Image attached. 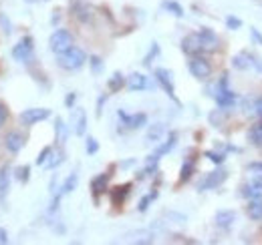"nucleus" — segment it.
<instances>
[{"mask_svg": "<svg viewBox=\"0 0 262 245\" xmlns=\"http://www.w3.org/2000/svg\"><path fill=\"white\" fill-rule=\"evenodd\" d=\"M57 62H59V66L65 68V70H77V68H81V66L87 62V55H85L81 48L71 46L69 51L59 55V61Z\"/></svg>", "mask_w": 262, "mask_h": 245, "instance_id": "f257e3e1", "label": "nucleus"}, {"mask_svg": "<svg viewBox=\"0 0 262 245\" xmlns=\"http://www.w3.org/2000/svg\"><path fill=\"white\" fill-rule=\"evenodd\" d=\"M49 46H51V51H53L55 55L65 53V51H69V48L73 46V34L69 31H65V29L55 31L51 34V38H49Z\"/></svg>", "mask_w": 262, "mask_h": 245, "instance_id": "f03ea898", "label": "nucleus"}, {"mask_svg": "<svg viewBox=\"0 0 262 245\" xmlns=\"http://www.w3.org/2000/svg\"><path fill=\"white\" fill-rule=\"evenodd\" d=\"M33 51H34L33 36H23L14 44V48H12V59L18 62H29L33 59Z\"/></svg>", "mask_w": 262, "mask_h": 245, "instance_id": "7ed1b4c3", "label": "nucleus"}, {"mask_svg": "<svg viewBox=\"0 0 262 245\" xmlns=\"http://www.w3.org/2000/svg\"><path fill=\"white\" fill-rule=\"evenodd\" d=\"M188 68H190V72H192V77H196L200 81H206L210 75H212V64L206 61L204 57H194L190 64H188Z\"/></svg>", "mask_w": 262, "mask_h": 245, "instance_id": "20e7f679", "label": "nucleus"}, {"mask_svg": "<svg viewBox=\"0 0 262 245\" xmlns=\"http://www.w3.org/2000/svg\"><path fill=\"white\" fill-rule=\"evenodd\" d=\"M49 117H51V111H49V109H42V107H38V109H27V111L20 113L23 125H29V127L45 121V119H49Z\"/></svg>", "mask_w": 262, "mask_h": 245, "instance_id": "39448f33", "label": "nucleus"}, {"mask_svg": "<svg viewBox=\"0 0 262 245\" xmlns=\"http://www.w3.org/2000/svg\"><path fill=\"white\" fill-rule=\"evenodd\" d=\"M226 177H228V171H224V169L212 171V173L200 183V191H208V189H216V187H220V185L226 181Z\"/></svg>", "mask_w": 262, "mask_h": 245, "instance_id": "423d86ee", "label": "nucleus"}, {"mask_svg": "<svg viewBox=\"0 0 262 245\" xmlns=\"http://www.w3.org/2000/svg\"><path fill=\"white\" fill-rule=\"evenodd\" d=\"M71 8H73V16H75L79 22L87 24V22L93 20V10H91L89 4H85V2H81V0H75V2L71 4Z\"/></svg>", "mask_w": 262, "mask_h": 245, "instance_id": "0eeeda50", "label": "nucleus"}, {"mask_svg": "<svg viewBox=\"0 0 262 245\" xmlns=\"http://www.w3.org/2000/svg\"><path fill=\"white\" fill-rule=\"evenodd\" d=\"M182 51L186 55H192L198 57L204 53V46H202V40H200V34H188L184 40H182Z\"/></svg>", "mask_w": 262, "mask_h": 245, "instance_id": "6e6552de", "label": "nucleus"}, {"mask_svg": "<svg viewBox=\"0 0 262 245\" xmlns=\"http://www.w3.org/2000/svg\"><path fill=\"white\" fill-rule=\"evenodd\" d=\"M117 117L123 121V125L127 129H141L145 122H147V115L145 113H135V115H127L125 111H119Z\"/></svg>", "mask_w": 262, "mask_h": 245, "instance_id": "1a4fd4ad", "label": "nucleus"}, {"mask_svg": "<svg viewBox=\"0 0 262 245\" xmlns=\"http://www.w3.org/2000/svg\"><path fill=\"white\" fill-rule=\"evenodd\" d=\"M25 135L23 133H18V131H10L6 137H4V145H6V149L10 151V153H18L23 147H25Z\"/></svg>", "mask_w": 262, "mask_h": 245, "instance_id": "9d476101", "label": "nucleus"}, {"mask_svg": "<svg viewBox=\"0 0 262 245\" xmlns=\"http://www.w3.org/2000/svg\"><path fill=\"white\" fill-rule=\"evenodd\" d=\"M156 79L164 87V91L176 101V91H173V83H171V72L167 68H156Z\"/></svg>", "mask_w": 262, "mask_h": 245, "instance_id": "9b49d317", "label": "nucleus"}, {"mask_svg": "<svg viewBox=\"0 0 262 245\" xmlns=\"http://www.w3.org/2000/svg\"><path fill=\"white\" fill-rule=\"evenodd\" d=\"M226 83H228V81H226V79H222V83L218 85L216 101H218V105H220V107H230V105L236 101V94L226 87Z\"/></svg>", "mask_w": 262, "mask_h": 245, "instance_id": "f8f14e48", "label": "nucleus"}, {"mask_svg": "<svg viewBox=\"0 0 262 245\" xmlns=\"http://www.w3.org/2000/svg\"><path fill=\"white\" fill-rule=\"evenodd\" d=\"M200 34V40H202V46H204V53H212L218 48V36L210 29H202L198 32Z\"/></svg>", "mask_w": 262, "mask_h": 245, "instance_id": "ddd939ff", "label": "nucleus"}, {"mask_svg": "<svg viewBox=\"0 0 262 245\" xmlns=\"http://www.w3.org/2000/svg\"><path fill=\"white\" fill-rule=\"evenodd\" d=\"M129 193H131V183L119 185V187H113V189L109 191L111 203H113V205H121V203L127 199V195H129Z\"/></svg>", "mask_w": 262, "mask_h": 245, "instance_id": "4468645a", "label": "nucleus"}, {"mask_svg": "<svg viewBox=\"0 0 262 245\" xmlns=\"http://www.w3.org/2000/svg\"><path fill=\"white\" fill-rule=\"evenodd\" d=\"M242 195L248 199H262V179H254L242 187Z\"/></svg>", "mask_w": 262, "mask_h": 245, "instance_id": "2eb2a0df", "label": "nucleus"}, {"mask_svg": "<svg viewBox=\"0 0 262 245\" xmlns=\"http://www.w3.org/2000/svg\"><path fill=\"white\" fill-rule=\"evenodd\" d=\"M127 89H129L131 92L147 89V77L141 75V72H133L129 79H127Z\"/></svg>", "mask_w": 262, "mask_h": 245, "instance_id": "dca6fc26", "label": "nucleus"}, {"mask_svg": "<svg viewBox=\"0 0 262 245\" xmlns=\"http://www.w3.org/2000/svg\"><path fill=\"white\" fill-rule=\"evenodd\" d=\"M109 179H111V173H103V175H97V177L91 181V191H93L95 199H97L101 193H105V191H107V183H109Z\"/></svg>", "mask_w": 262, "mask_h": 245, "instance_id": "f3484780", "label": "nucleus"}, {"mask_svg": "<svg viewBox=\"0 0 262 245\" xmlns=\"http://www.w3.org/2000/svg\"><path fill=\"white\" fill-rule=\"evenodd\" d=\"M85 129H87V115H85V111H83V109H77L73 131H75V135H77V137H83V135H85Z\"/></svg>", "mask_w": 262, "mask_h": 245, "instance_id": "a211bd4d", "label": "nucleus"}, {"mask_svg": "<svg viewBox=\"0 0 262 245\" xmlns=\"http://www.w3.org/2000/svg\"><path fill=\"white\" fill-rule=\"evenodd\" d=\"M8 187H10V167L4 165L0 169V201H4V197L8 193Z\"/></svg>", "mask_w": 262, "mask_h": 245, "instance_id": "6ab92c4d", "label": "nucleus"}, {"mask_svg": "<svg viewBox=\"0 0 262 245\" xmlns=\"http://www.w3.org/2000/svg\"><path fill=\"white\" fill-rule=\"evenodd\" d=\"M234 219H236V213H234V211H220V213L216 215V223H218L220 227H224V229H228Z\"/></svg>", "mask_w": 262, "mask_h": 245, "instance_id": "aec40b11", "label": "nucleus"}, {"mask_svg": "<svg viewBox=\"0 0 262 245\" xmlns=\"http://www.w3.org/2000/svg\"><path fill=\"white\" fill-rule=\"evenodd\" d=\"M162 6H164V10H167L169 14L178 16V18H182V16H184V8H182L176 0H164V2H162Z\"/></svg>", "mask_w": 262, "mask_h": 245, "instance_id": "412c9836", "label": "nucleus"}, {"mask_svg": "<svg viewBox=\"0 0 262 245\" xmlns=\"http://www.w3.org/2000/svg\"><path fill=\"white\" fill-rule=\"evenodd\" d=\"M77 183H79V175H77V173H71V175L65 179V183H63V187H61L59 195L63 197V195H67V193H71V191L77 187Z\"/></svg>", "mask_w": 262, "mask_h": 245, "instance_id": "4be33fe9", "label": "nucleus"}, {"mask_svg": "<svg viewBox=\"0 0 262 245\" xmlns=\"http://www.w3.org/2000/svg\"><path fill=\"white\" fill-rule=\"evenodd\" d=\"M123 85H125V79H123L121 72H113V77H111L109 83H107V87H109L111 92H117L119 89H123Z\"/></svg>", "mask_w": 262, "mask_h": 245, "instance_id": "5701e85b", "label": "nucleus"}, {"mask_svg": "<svg viewBox=\"0 0 262 245\" xmlns=\"http://www.w3.org/2000/svg\"><path fill=\"white\" fill-rule=\"evenodd\" d=\"M194 167H196L194 159H190V161H186V163L182 165V171H180V181H182V183H186V181L192 177V173H194Z\"/></svg>", "mask_w": 262, "mask_h": 245, "instance_id": "b1692460", "label": "nucleus"}, {"mask_svg": "<svg viewBox=\"0 0 262 245\" xmlns=\"http://www.w3.org/2000/svg\"><path fill=\"white\" fill-rule=\"evenodd\" d=\"M248 215H250L252 219H262V199H250Z\"/></svg>", "mask_w": 262, "mask_h": 245, "instance_id": "393cba45", "label": "nucleus"}, {"mask_svg": "<svg viewBox=\"0 0 262 245\" xmlns=\"http://www.w3.org/2000/svg\"><path fill=\"white\" fill-rule=\"evenodd\" d=\"M158 199V191H151V193H147L145 197H141V201H139V205H137V209L143 213V211H147L149 209V205H151V201H156Z\"/></svg>", "mask_w": 262, "mask_h": 245, "instance_id": "a878e982", "label": "nucleus"}, {"mask_svg": "<svg viewBox=\"0 0 262 245\" xmlns=\"http://www.w3.org/2000/svg\"><path fill=\"white\" fill-rule=\"evenodd\" d=\"M164 125L162 122H158V125H154L151 129H149V133H147V141L149 143H156V141H160V137L164 135Z\"/></svg>", "mask_w": 262, "mask_h": 245, "instance_id": "bb28decb", "label": "nucleus"}, {"mask_svg": "<svg viewBox=\"0 0 262 245\" xmlns=\"http://www.w3.org/2000/svg\"><path fill=\"white\" fill-rule=\"evenodd\" d=\"M248 139H250V143H254V145H262V122L254 125V127L250 129Z\"/></svg>", "mask_w": 262, "mask_h": 245, "instance_id": "cd10ccee", "label": "nucleus"}, {"mask_svg": "<svg viewBox=\"0 0 262 245\" xmlns=\"http://www.w3.org/2000/svg\"><path fill=\"white\" fill-rule=\"evenodd\" d=\"M51 155H53V147H45V149L38 153V157H36V161H34V163H36L38 167H42V165H47V163H49Z\"/></svg>", "mask_w": 262, "mask_h": 245, "instance_id": "c85d7f7f", "label": "nucleus"}, {"mask_svg": "<svg viewBox=\"0 0 262 245\" xmlns=\"http://www.w3.org/2000/svg\"><path fill=\"white\" fill-rule=\"evenodd\" d=\"M55 129H57V141L63 145L67 139V131H65V122H63V119H57V121H55Z\"/></svg>", "mask_w": 262, "mask_h": 245, "instance_id": "c756f323", "label": "nucleus"}, {"mask_svg": "<svg viewBox=\"0 0 262 245\" xmlns=\"http://www.w3.org/2000/svg\"><path fill=\"white\" fill-rule=\"evenodd\" d=\"M16 179L23 181V183H27V181L31 179V167H29V165L18 167V169H16Z\"/></svg>", "mask_w": 262, "mask_h": 245, "instance_id": "7c9ffc66", "label": "nucleus"}, {"mask_svg": "<svg viewBox=\"0 0 262 245\" xmlns=\"http://www.w3.org/2000/svg\"><path fill=\"white\" fill-rule=\"evenodd\" d=\"M246 59H248V55H246V53H242V55L234 57V66H236V68H248V66H250V62L246 61Z\"/></svg>", "mask_w": 262, "mask_h": 245, "instance_id": "2f4dec72", "label": "nucleus"}, {"mask_svg": "<svg viewBox=\"0 0 262 245\" xmlns=\"http://www.w3.org/2000/svg\"><path fill=\"white\" fill-rule=\"evenodd\" d=\"M61 163H63V153L59 151V153H53V155H51V159H49L47 167H49V169H55V167H59Z\"/></svg>", "mask_w": 262, "mask_h": 245, "instance_id": "473e14b6", "label": "nucleus"}, {"mask_svg": "<svg viewBox=\"0 0 262 245\" xmlns=\"http://www.w3.org/2000/svg\"><path fill=\"white\" fill-rule=\"evenodd\" d=\"M85 149H87V153L89 155H95L99 151V143L95 137H87V145H85Z\"/></svg>", "mask_w": 262, "mask_h": 245, "instance_id": "72a5a7b5", "label": "nucleus"}, {"mask_svg": "<svg viewBox=\"0 0 262 245\" xmlns=\"http://www.w3.org/2000/svg\"><path fill=\"white\" fill-rule=\"evenodd\" d=\"M204 157H208L212 163H216V165H222L224 163V155L222 153H216V151H206Z\"/></svg>", "mask_w": 262, "mask_h": 245, "instance_id": "f704fd0d", "label": "nucleus"}, {"mask_svg": "<svg viewBox=\"0 0 262 245\" xmlns=\"http://www.w3.org/2000/svg\"><path fill=\"white\" fill-rule=\"evenodd\" d=\"M91 70H93L95 75H99V72L103 70V61H101L99 57H91Z\"/></svg>", "mask_w": 262, "mask_h": 245, "instance_id": "c9c22d12", "label": "nucleus"}, {"mask_svg": "<svg viewBox=\"0 0 262 245\" xmlns=\"http://www.w3.org/2000/svg\"><path fill=\"white\" fill-rule=\"evenodd\" d=\"M158 53H160V46H158V42H154V44H151V51H149V55L145 57L143 64H147V66H149V64H151V59H154V57H156Z\"/></svg>", "mask_w": 262, "mask_h": 245, "instance_id": "e433bc0d", "label": "nucleus"}, {"mask_svg": "<svg viewBox=\"0 0 262 245\" xmlns=\"http://www.w3.org/2000/svg\"><path fill=\"white\" fill-rule=\"evenodd\" d=\"M226 24H228V29L236 31V29H240V27H242V20H240V18H236V16H228V18H226Z\"/></svg>", "mask_w": 262, "mask_h": 245, "instance_id": "4c0bfd02", "label": "nucleus"}, {"mask_svg": "<svg viewBox=\"0 0 262 245\" xmlns=\"http://www.w3.org/2000/svg\"><path fill=\"white\" fill-rule=\"evenodd\" d=\"M6 119H8V109H6L4 103H0V129H2V125L6 122Z\"/></svg>", "mask_w": 262, "mask_h": 245, "instance_id": "58836bf2", "label": "nucleus"}, {"mask_svg": "<svg viewBox=\"0 0 262 245\" xmlns=\"http://www.w3.org/2000/svg\"><path fill=\"white\" fill-rule=\"evenodd\" d=\"M248 171H252V173H256V175H262V163H252V165H248Z\"/></svg>", "mask_w": 262, "mask_h": 245, "instance_id": "ea45409f", "label": "nucleus"}, {"mask_svg": "<svg viewBox=\"0 0 262 245\" xmlns=\"http://www.w3.org/2000/svg\"><path fill=\"white\" fill-rule=\"evenodd\" d=\"M2 243H8V233H6V229L0 227V245Z\"/></svg>", "mask_w": 262, "mask_h": 245, "instance_id": "a19ab883", "label": "nucleus"}, {"mask_svg": "<svg viewBox=\"0 0 262 245\" xmlns=\"http://www.w3.org/2000/svg\"><path fill=\"white\" fill-rule=\"evenodd\" d=\"M75 99H77V96H75V92H71V94H69V96H67V99H65V105H67V107H69V109L73 107V103H75Z\"/></svg>", "mask_w": 262, "mask_h": 245, "instance_id": "79ce46f5", "label": "nucleus"}, {"mask_svg": "<svg viewBox=\"0 0 262 245\" xmlns=\"http://www.w3.org/2000/svg\"><path fill=\"white\" fill-rule=\"evenodd\" d=\"M250 34H252V38H254V40H256L258 44H262V34L258 31H256V29H252V32H250Z\"/></svg>", "mask_w": 262, "mask_h": 245, "instance_id": "37998d69", "label": "nucleus"}, {"mask_svg": "<svg viewBox=\"0 0 262 245\" xmlns=\"http://www.w3.org/2000/svg\"><path fill=\"white\" fill-rule=\"evenodd\" d=\"M256 113H258V117H262V99L256 103Z\"/></svg>", "mask_w": 262, "mask_h": 245, "instance_id": "c03bdc74", "label": "nucleus"}, {"mask_svg": "<svg viewBox=\"0 0 262 245\" xmlns=\"http://www.w3.org/2000/svg\"><path fill=\"white\" fill-rule=\"evenodd\" d=\"M27 2H31V4H33V2H36V0H27Z\"/></svg>", "mask_w": 262, "mask_h": 245, "instance_id": "a18cd8bd", "label": "nucleus"}]
</instances>
